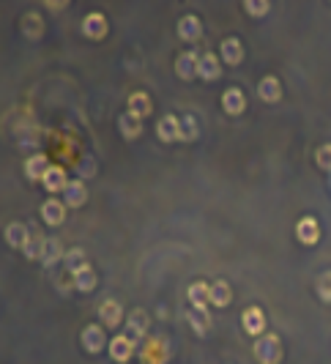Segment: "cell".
<instances>
[{
    "mask_svg": "<svg viewBox=\"0 0 331 364\" xmlns=\"http://www.w3.org/2000/svg\"><path fill=\"white\" fill-rule=\"evenodd\" d=\"M265 312L260 309V307H247L244 309V315H241V326H244V332L252 334V337H263L265 334Z\"/></svg>",
    "mask_w": 331,
    "mask_h": 364,
    "instance_id": "cell-5",
    "label": "cell"
},
{
    "mask_svg": "<svg viewBox=\"0 0 331 364\" xmlns=\"http://www.w3.org/2000/svg\"><path fill=\"white\" fill-rule=\"evenodd\" d=\"M118 129H121V135H123L126 140H137V137L143 135V121L134 118L132 113H123V115L118 118Z\"/></svg>",
    "mask_w": 331,
    "mask_h": 364,
    "instance_id": "cell-22",
    "label": "cell"
},
{
    "mask_svg": "<svg viewBox=\"0 0 331 364\" xmlns=\"http://www.w3.org/2000/svg\"><path fill=\"white\" fill-rule=\"evenodd\" d=\"M126 334H129L134 343L143 340V337L148 334V312L134 309V312L129 315V320H126Z\"/></svg>",
    "mask_w": 331,
    "mask_h": 364,
    "instance_id": "cell-15",
    "label": "cell"
},
{
    "mask_svg": "<svg viewBox=\"0 0 331 364\" xmlns=\"http://www.w3.org/2000/svg\"><path fill=\"white\" fill-rule=\"evenodd\" d=\"M296 238L304 244V247H315L321 241V222L315 217H301L296 222Z\"/></svg>",
    "mask_w": 331,
    "mask_h": 364,
    "instance_id": "cell-3",
    "label": "cell"
},
{
    "mask_svg": "<svg viewBox=\"0 0 331 364\" xmlns=\"http://www.w3.org/2000/svg\"><path fill=\"white\" fill-rule=\"evenodd\" d=\"M107 351H110V356H112V362L115 364H126L132 356H134L137 343H134L132 337H126V334H118V337H112V340H110Z\"/></svg>",
    "mask_w": 331,
    "mask_h": 364,
    "instance_id": "cell-2",
    "label": "cell"
},
{
    "mask_svg": "<svg viewBox=\"0 0 331 364\" xmlns=\"http://www.w3.org/2000/svg\"><path fill=\"white\" fill-rule=\"evenodd\" d=\"M222 110L228 115H241L247 110V96H244V90L239 85H233V88H228L222 93Z\"/></svg>",
    "mask_w": 331,
    "mask_h": 364,
    "instance_id": "cell-7",
    "label": "cell"
},
{
    "mask_svg": "<svg viewBox=\"0 0 331 364\" xmlns=\"http://www.w3.org/2000/svg\"><path fill=\"white\" fill-rule=\"evenodd\" d=\"M47 170H50V162H47L44 153H33V156L25 162V175H28L30 181H41Z\"/></svg>",
    "mask_w": 331,
    "mask_h": 364,
    "instance_id": "cell-23",
    "label": "cell"
},
{
    "mask_svg": "<svg viewBox=\"0 0 331 364\" xmlns=\"http://www.w3.org/2000/svg\"><path fill=\"white\" fill-rule=\"evenodd\" d=\"M151 110H154V104H151V99H148V93H143V90H137V93H132L129 96V113L134 115V118H146V115H151Z\"/></svg>",
    "mask_w": 331,
    "mask_h": 364,
    "instance_id": "cell-21",
    "label": "cell"
},
{
    "mask_svg": "<svg viewBox=\"0 0 331 364\" xmlns=\"http://www.w3.org/2000/svg\"><path fill=\"white\" fill-rule=\"evenodd\" d=\"M189 301H192V307H208L211 304V285L208 282H192L189 285Z\"/></svg>",
    "mask_w": 331,
    "mask_h": 364,
    "instance_id": "cell-25",
    "label": "cell"
},
{
    "mask_svg": "<svg viewBox=\"0 0 331 364\" xmlns=\"http://www.w3.org/2000/svg\"><path fill=\"white\" fill-rule=\"evenodd\" d=\"M178 36H181L183 41H189V44L200 41V36H203V25H200V19H197L194 14H186V17L178 22Z\"/></svg>",
    "mask_w": 331,
    "mask_h": 364,
    "instance_id": "cell-13",
    "label": "cell"
},
{
    "mask_svg": "<svg viewBox=\"0 0 331 364\" xmlns=\"http://www.w3.org/2000/svg\"><path fill=\"white\" fill-rule=\"evenodd\" d=\"M66 184H69V178H66V170L63 167H55V164H50V170L44 173V178H41V186L47 189V192H63L66 189Z\"/></svg>",
    "mask_w": 331,
    "mask_h": 364,
    "instance_id": "cell-14",
    "label": "cell"
},
{
    "mask_svg": "<svg viewBox=\"0 0 331 364\" xmlns=\"http://www.w3.org/2000/svg\"><path fill=\"white\" fill-rule=\"evenodd\" d=\"M197 137H200L197 118H194V115H183V118H181V140H183V143H194Z\"/></svg>",
    "mask_w": 331,
    "mask_h": 364,
    "instance_id": "cell-31",
    "label": "cell"
},
{
    "mask_svg": "<svg viewBox=\"0 0 331 364\" xmlns=\"http://www.w3.org/2000/svg\"><path fill=\"white\" fill-rule=\"evenodd\" d=\"M72 280H74V288L80 293H93V288H96V282H99V277H96V271L85 263L83 269L77 271V274H72Z\"/></svg>",
    "mask_w": 331,
    "mask_h": 364,
    "instance_id": "cell-24",
    "label": "cell"
},
{
    "mask_svg": "<svg viewBox=\"0 0 331 364\" xmlns=\"http://www.w3.org/2000/svg\"><path fill=\"white\" fill-rule=\"evenodd\" d=\"M219 58H222L228 66H239V64L244 61V44H241V39H236V36L225 39V41L219 44Z\"/></svg>",
    "mask_w": 331,
    "mask_h": 364,
    "instance_id": "cell-9",
    "label": "cell"
},
{
    "mask_svg": "<svg viewBox=\"0 0 331 364\" xmlns=\"http://www.w3.org/2000/svg\"><path fill=\"white\" fill-rule=\"evenodd\" d=\"M44 236H39V233H30V238H28V244H25V249H22V255L28 258V260H41V252H44Z\"/></svg>",
    "mask_w": 331,
    "mask_h": 364,
    "instance_id": "cell-30",
    "label": "cell"
},
{
    "mask_svg": "<svg viewBox=\"0 0 331 364\" xmlns=\"http://www.w3.org/2000/svg\"><path fill=\"white\" fill-rule=\"evenodd\" d=\"M63 255H66V252L61 249V241H58V238H47V241H44V252H41V263H44V266H55Z\"/></svg>",
    "mask_w": 331,
    "mask_h": 364,
    "instance_id": "cell-28",
    "label": "cell"
},
{
    "mask_svg": "<svg viewBox=\"0 0 331 364\" xmlns=\"http://www.w3.org/2000/svg\"><path fill=\"white\" fill-rule=\"evenodd\" d=\"M28 238H30V227H28V224H22V222H11V224L6 227V244H8V247H14V249H25Z\"/></svg>",
    "mask_w": 331,
    "mask_h": 364,
    "instance_id": "cell-16",
    "label": "cell"
},
{
    "mask_svg": "<svg viewBox=\"0 0 331 364\" xmlns=\"http://www.w3.org/2000/svg\"><path fill=\"white\" fill-rule=\"evenodd\" d=\"M318 296H321V301L331 304V271H323L318 277Z\"/></svg>",
    "mask_w": 331,
    "mask_h": 364,
    "instance_id": "cell-34",
    "label": "cell"
},
{
    "mask_svg": "<svg viewBox=\"0 0 331 364\" xmlns=\"http://www.w3.org/2000/svg\"><path fill=\"white\" fill-rule=\"evenodd\" d=\"M197 64H200V55H194V52H181V55L175 58V74H178L181 79H194V77H197Z\"/></svg>",
    "mask_w": 331,
    "mask_h": 364,
    "instance_id": "cell-17",
    "label": "cell"
},
{
    "mask_svg": "<svg viewBox=\"0 0 331 364\" xmlns=\"http://www.w3.org/2000/svg\"><path fill=\"white\" fill-rule=\"evenodd\" d=\"M241 6H244V11H247L249 17H265L271 11V3L268 0H244Z\"/></svg>",
    "mask_w": 331,
    "mask_h": 364,
    "instance_id": "cell-33",
    "label": "cell"
},
{
    "mask_svg": "<svg viewBox=\"0 0 331 364\" xmlns=\"http://www.w3.org/2000/svg\"><path fill=\"white\" fill-rule=\"evenodd\" d=\"M83 36L88 39H93V41H99V39H104L107 36V30H110V25H107V19H104V14H99V11H93V14H88L83 19Z\"/></svg>",
    "mask_w": 331,
    "mask_h": 364,
    "instance_id": "cell-8",
    "label": "cell"
},
{
    "mask_svg": "<svg viewBox=\"0 0 331 364\" xmlns=\"http://www.w3.org/2000/svg\"><path fill=\"white\" fill-rule=\"evenodd\" d=\"M197 77H200V79H205V82H214V79H219V77H222V64H219V58H217L214 52H203V55H200Z\"/></svg>",
    "mask_w": 331,
    "mask_h": 364,
    "instance_id": "cell-10",
    "label": "cell"
},
{
    "mask_svg": "<svg viewBox=\"0 0 331 364\" xmlns=\"http://www.w3.org/2000/svg\"><path fill=\"white\" fill-rule=\"evenodd\" d=\"M315 162H318L321 170L331 173V143H326V146H321L315 151Z\"/></svg>",
    "mask_w": 331,
    "mask_h": 364,
    "instance_id": "cell-35",
    "label": "cell"
},
{
    "mask_svg": "<svg viewBox=\"0 0 331 364\" xmlns=\"http://www.w3.org/2000/svg\"><path fill=\"white\" fill-rule=\"evenodd\" d=\"M63 266L69 269V274H77V271L85 266V252L83 249H69V252L63 255Z\"/></svg>",
    "mask_w": 331,
    "mask_h": 364,
    "instance_id": "cell-32",
    "label": "cell"
},
{
    "mask_svg": "<svg viewBox=\"0 0 331 364\" xmlns=\"http://www.w3.org/2000/svg\"><path fill=\"white\" fill-rule=\"evenodd\" d=\"M143 364H165V343L148 340L143 348Z\"/></svg>",
    "mask_w": 331,
    "mask_h": 364,
    "instance_id": "cell-26",
    "label": "cell"
},
{
    "mask_svg": "<svg viewBox=\"0 0 331 364\" xmlns=\"http://www.w3.org/2000/svg\"><path fill=\"white\" fill-rule=\"evenodd\" d=\"M254 356L260 364H279L282 362V340L277 334H263L254 340Z\"/></svg>",
    "mask_w": 331,
    "mask_h": 364,
    "instance_id": "cell-1",
    "label": "cell"
},
{
    "mask_svg": "<svg viewBox=\"0 0 331 364\" xmlns=\"http://www.w3.org/2000/svg\"><path fill=\"white\" fill-rule=\"evenodd\" d=\"M80 340H83V348L88 354H101L104 345H110V343H107V334H104V326H99V323L85 326Z\"/></svg>",
    "mask_w": 331,
    "mask_h": 364,
    "instance_id": "cell-4",
    "label": "cell"
},
{
    "mask_svg": "<svg viewBox=\"0 0 331 364\" xmlns=\"http://www.w3.org/2000/svg\"><path fill=\"white\" fill-rule=\"evenodd\" d=\"M189 326L194 329L197 337H205L208 329H211V312H208V307H192V312H189Z\"/></svg>",
    "mask_w": 331,
    "mask_h": 364,
    "instance_id": "cell-20",
    "label": "cell"
},
{
    "mask_svg": "<svg viewBox=\"0 0 331 364\" xmlns=\"http://www.w3.org/2000/svg\"><path fill=\"white\" fill-rule=\"evenodd\" d=\"M22 33H25L28 39H41V33H44V22H41V17H36V14H25V17H22Z\"/></svg>",
    "mask_w": 331,
    "mask_h": 364,
    "instance_id": "cell-29",
    "label": "cell"
},
{
    "mask_svg": "<svg viewBox=\"0 0 331 364\" xmlns=\"http://www.w3.org/2000/svg\"><path fill=\"white\" fill-rule=\"evenodd\" d=\"M157 135H159L165 143H175V140H181V118H175V115H165V118H159V124H157Z\"/></svg>",
    "mask_w": 331,
    "mask_h": 364,
    "instance_id": "cell-19",
    "label": "cell"
},
{
    "mask_svg": "<svg viewBox=\"0 0 331 364\" xmlns=\"http://www.w3.org/2000/svg\"><path fill=\"white\" fill-rule=\"evenodd\" d=\"M63 203L69 209H80L88 203V189H85L83 181H69L66 189H63Z\"/></svg>",
    "mask_w": 331,
    "mask_h": 364,
    "instance_id": "cell-18",
    "label": "cell"
},
{
    "mask_svg": "<svg viewBox=\"0 0 331 364\" xmlns=\"http://www.w3.org/2000/svg\"><path fill=\"white\" fill-rule=\"evenodd\" d=\"M99 318H101V323H104L107 329H118L121 320H123V307H121V301L104 298V301L99 304Z\"/></svg>",
    "mask_w": 331,
    "mask_h": 364,
    "instance_id": "cell-6",
    "label": "cell"
},
{
    "mask_svg": "<svg viewBox=\"0 0 331 364\" xmlns=\"http://www.w3.org/2000/svg\"><path fill=\"white\" fill-rule=\"evenodd\" d=\"M230 301H233L230 285H228L225 280H217V282L211 285V304H214V307H228Z\"/></svg>",
    "mask_w": 331,
    "mask_h": 364,
    "instance_id": "cell-27",
    "label": "cell"
},
{
    "mask_svg": "<svg viewBox=\"0 0 331 364\" xmlns=\"http://www.w3.org/2000/svg\"><path fill=\"white\" fill-rule=\"evenodd\" d=\"M257 96L265 102V104H277L279 99H282V82L277 79V77H263L260 82H257Z\"/></svg>",
    "mask_w": 331,
    "mask_h": 364,
    "instance_id": "cell-11",
    "label": "cell"
},
{
    "mask_svg": "<svg viewBox=\"0 0 331 364\" xmlns=\"http://www.w3.org/2000/svg\"><path fill=\"white\" fill-rule=\"evenodd\" d=\"M41 219H44V224H50V227L63 224V219H66V203H61V200H55V198L44 200V206H41Z\"/></svg>",
    "mask_w": 331,
    "mask_h": 364,
    "instance_id": "cell-12",
    "label": "cell"
}]
</instances>
